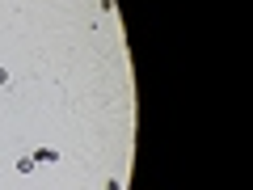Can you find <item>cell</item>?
Here are the masks:
<instances>
[{"label": "cell", "instance_id": "obj_1", "mask_svg": "<svg viewBox=\"0 0 253 190\" xmlns=\"http://www.w3.org/2000/svg\"><path fill=\"white\" fill-rule=\"evenodd\" d=\"M55 161H59L55 148H38V152H34V165H55Z\"/></svg>", "mask_w": 253, "mask_h": 190}, {"label": "cell", "instance_id": "obj_2", "mask_svg": "<svg viewBox=\"0 0 253 190\" xmlns=\"http://www.w3.org/2000/svg\"><path fill=\"white\" fill-rule=\"evenodd\" d=\"M38 165H34V156H17V173H34Z\"/></svg>", "mask_w": 253, "mask_h": 190}, {"label": "cell", "instance_id": "obj_3", "mask_svg": "<svg viewBox=\"0 0 253 190\" xmlns=\"http://www.w3.org/2000/svg\"><path fill=\"white\" fill-rule=\"evenodd\" d=\"M106 190H123V186H118V178H110V182H106Z\"/></svg>", "mask_w": 253, "mask_h": 190}, {"label": "cell", "instance_id": "obj_4", "mask_svg": "<svg viewBox=\"0 0 253 190\" xmlns=\"http://www.w3.org/2000/svg\"><path fill=\"white\" fill-rule=\"evenodd\" d=\"M0 85H9V72H4V68H0Z\"/></svg>", "mask_w": 253, "mask_h": 190}]
</instances>
